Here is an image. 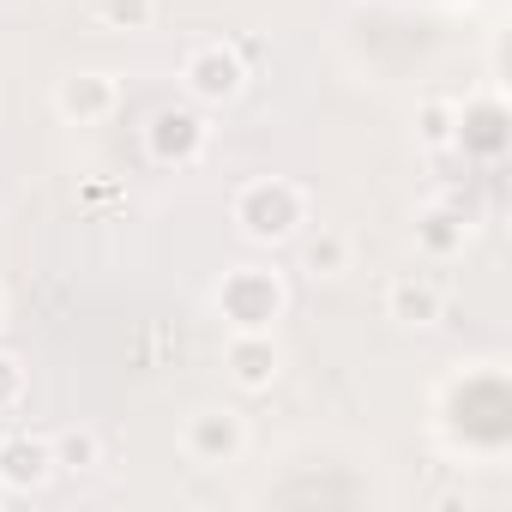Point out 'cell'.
Listing matches in <instances>:
<instances>
[{"mask_svg": "<svg viewBox=\"0 0 512 512\" xmlns=\"http://www.w3.org/2000/svg\"><path fill=\"white\" fill-rule=\"evenodd\" d=\"M181 79H187V91H193L199 103H229V97L247 85V67H241V55H235V49L205 43V49H193V55H187Z\"/></svg>", "mask_w": 512, "mask_h": 512, "instance_id": "3957f363", "label": "cell"}, {"mask_svg": "<svg viewBox=\"0 0 512 512\" xmlns=\"http://www.w3.org/2000/svg\"><path fill=\"white\" fill-rule=\"evenodd\" d=\"M0 314H7V302H0Z\"/></svg>", "mask_w": 512, "mask_h": 512, "instance_id": "ac0fdd59", "label": "cell"}, {"mask_svg": "<svg viewBox=\"0 0 512 512\" xmlns=\"http://www.w3.org/2000/svg\"><path fill=\"white\" fill-rule=\"evenodd\" d=\"M205 121L193 115V109H157L151 115V127H145V151L157 157V163H199V151H205Z\"/></svg>", "mask_w": 512, "mask_h": 512, "instance_id": "277c9868", "label": "cell"}, {"mask_svg": "<svg viewBox=\"0 0 512 512\" xmlns=\"http://www.w3.org/2000/svg\"><path fill=\"white\" fill-rule=\"evenodd\" d=\"M217 302H223V320H235V332H266L278 320V308H284V284L272 272H260V266H241V272L223 278Z\"/></svg>", "mask_w": 512, "mask_h": 512, "instance_id": "7a4b0ae2", "label": "cell"}, {"mask_svg": "<svg viewBox=\"0 0 512 512\" xmlns=\"http://www.w3.org/2000/svg\"><path fill=\"white\" fill-rule=\"evenodd\" d=\"M55 103H61L67 121H103V115L115 109V79H109V73H79V79L61 85Z\"/></svg>", "mask_w": 512, "mask_h": 512, "instance_id": "ba28073f", "label": "cell"}, {"mask_svg": "<svg viewBox=\"0 0 512 512\" xmlns=\"http://www.w3.org/2000/svg\"><path fill=\"white\" fill-rule=\"evenodd\" d=\"M308 266H314L320 278H338V272L350 266V241H344V235H314V241H308Z\"/></svg>", "mask_w": 512, "mask_h": 512, "instance_id": "4fadbf2b", "label": "cell"}, {"mask_svg": "<svg viewBox=\"0 0 512 512\" xmlns=\"http://www.w3.org/2000/svg\"><path fill=\"white\" fill-rule=\"evenodd\" d=\"M49 452H55V470H97V464H103V440H97L91 428H67V434H55Z\"/></svg>", "mask_w": 512, "mask_h": 512, "instance_id": "8fae6325", "label": "cell"}, {"mask_svg": "<svg viewBox=\"0 0 512 512\" xmlns=\"http://www.w3.org/2000/svg\"><path fill=\"white\" fill-rule=\"evenodd\" d=\"M452 133H458V109L428 103V109H422V139H428V145H452Z\"/></svg>", "mask_w": 512, "mask_h": 512, "instance_id": "9a60e30c", "label": "cell"}, {"mask_svg": "<svg viewBox=\"0 0 512 512\" xmlns=\"http://www.w3.org/2000/svg\"><path fill=\"white\" fill-rule=\"evenodd\" d=\"M19 392H25V368H19L13 356H0V410H13Z\"/></svg>", "mask_w": 512, "mask_h": 512, "instance_id": "2e32d148", "label": "cell"}, {"mask_svg": "<svg viewBox=\"0 0 512 512\" xmlns=\"http://www.w3.org/2000/svg\"><path fill=\"white\" fill-rule=\"evenodd\" d=\"M241 452V422L229 410H199L187 422V458L193 464H229Z\"/></svg>", "mask_w": 512, "mask_h": 512, "instance_id": "8992f818", "label": "cell"}, {"mask_svg": "<svg viewBox=\"0 0 512 512\" xmlns=\"http://www.w3.org/2000/svg\"><path fill=\"white\" fill-rule=\"evenodd\" d=\"M49 476H55L49 440H37V434H7V440H0V482H7V494L13 488H37Z\"/></svg>", "mask_w": 512, "mask_h": 512, "instance_id": "5b68a950", "label": "cell"}, {"mask_svg": "<svg viewBox=\"0 0 512 512\" xmlns=\"http://www.w3.org/2000/svg\"><path fill=\"white\" fill-rule=\"evenodd\" d=\"M97 13H103L109 25H121V31H139V25H151L157 0H97Z\"/></svg>", "mask_w": 512, "mask_h": 512, "instance_id": "5bb4252c", "label": "cell"}, {"mask_svg": "<svg viewBox=\"0 0 512 512\" xmlns=\"http://www.w3.org/2000/svg\"><path fill=\"white\" fill-rule=\"evenodd\" d=\"M223 362H229L235 386H247V392H260V386L278 380V344H272V332H235Z\"/></svg>", "mask_w": 512, "mask_h": 512, "instance_id": "52a82bcc", "label": "cell"}, {"mask_svg": "<svg viewBox=\"0 0 512 512\" xmlns=\"http://www.w3.org/2000/svg\"><path fill=\"white\" fill-rule=\"evenodd\" d=\"M0 500H7V482H0Z\"/></svg>", "mask_w": 512, "mask_h": 512, "instance_id": "e0dca14e", "label": "cell"}, {"mask_svg": "<svg viewBox=\"0 0 512 512\" xmlns=\"http://www.w3.org/2000/svg\"><path fill=\"white\" fill-rule=\"evenodd\" d=\"M416 241H422L428 253H458V247H464V217H458V211H428V217L416 223Z\"/></svg>", "mask_w": 512, "mask_h": 512, "instance_id": "7c38bea8", "label": "cell"}, {"mask_svg": "<svg viewBox=\"0 0 512 512\" xmlns=\"http://www.w3.org/2000/svg\"><path fill=\"white\" fill-rule=\"evenodd\" d=\"M235 223L253 235V241H284L296 223H302V193L290 181H253L241 187L235 199Z\"/></svg>", "mask_w": 512, "mask_h": 512, "instance_id": "6da1fadb", "label": "cell"}, {"mask_svg": "<svg viewBox=\"0 0 512 512\" xmlns=\"http://www.w3.org/2000/svg\"><path fill=\"white\" fill-rule=\"evenodd\" d=\"M464 151H482V157H500V145H506V133H500V109L494 103H482V109H464L458 115V133H452Z\"/></svg>", "mask_w": 512, "mask_h": 512, "instance_id": "30bf717a", "label": "cell"}, {"mask_svg": "<svg viewBox=\"0 0 512 512\" xmlns=\"http://www.w3.org/2000/svg\"><path fill=\"white\" fill-rule=\"evenodd\" d=\"M386 308H392V320H404V326H434V320H440V296H434V284H422V278H398L392 296H386Z\"/></svg>", "mask_w": 512, "mask_h": 512, "instance_id": "9c48e42d", "label": "cell"}]
</instances>
